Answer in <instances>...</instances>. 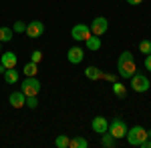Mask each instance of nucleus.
I'll use <instances>...</instances> for the list:
<instances>
[{"instance_id":"nucleus-1","label":"nucleus","mask_w":151,"mask_h":148,"mask_svg":"<svg viewBox=\"0 0 151 148\" xmlns=\"http://www.w3.org/2000/svg\"><path fill=\"white\" fill-rule=\"evenodd\" d=\"M117 70H119V76H121V78H131V76L137 72L135 58H133V54H131L129 50L121 52V56L117 60Z\"/></svg>"},{"instance_id":"nucleus-2","label":"nucleus","mask_w":151,"mask_h":148,"mask_svg":"<svg viewBox=\"0 0 151 148\" xmlns=\"http://www.w3.org/2000/svg\"><path fill=\"white\" fill-rule=\"evenodd\" d=\"M125 138H127V142L131 144V146H141L149 136H147V130H145V128H141V126H133V128H129V130H127Z\"/></svg>"},{"instance_id":"nucleus-3","label":"nucleus","mask_w":151,"mask_h":148,"mask_svg":"<svg viewBox=\"0 0 151 148\" xmlns=\"http://www.w3.org/2000/svg\"><path fill=\"white\" fill-rule=\"evenodd\" d=\"M20 90L26 94V96H36L38 92H40V82L36 76H26L22 80V84H20Z\"/></svg>"},{"instance_id":"nucleus-4","label":"nucleus","mask_w":151,"mask_h":148,"mask_svg":"<svg viewBox=\"0 0 151 148\" xmlns=\"http://www.w3.org/2000/svg\"><path fill=\"white\" fill-rule=\"evenodd\" d=\"M127 124H125V120H121V118H115L113 122H109V128H107V132L109 134H113V136L119 140V138H125L127 134Z\"/></svg>"},{"instance_id":"nucleus-5","label":"nucleus","mask_w":151,"mask_h":148,"mask_svg":"<svg viewBox=\"0 0 151 148\" xmlns=\"http://www.w3.org/2000/svg\"><path fill=\"white\" fill-rule=\"evenodd\" d=\"M151 86L149 78L145 76V74H139V72H135L133 76H131V88L135 92H147Z\"/></svg>"},{"instance_id":"nucleus-6","label":"nucleus","mask_w":151,"mask_h":148,"mask_svg":"<svg viewBox=\"0 0 151 148\" xmlns=\"http://www.w3.org/2000/svg\"><path fill=\"white\" fill-rule=\"evenodd\" d=\"M91 34H95V36H103L107 30H109V20L105 18V16H97L93 22H91Z\"/></svg>"},{"instance_id":"nucleus-7","label":"nucleus","mask_w":151,"mask_h":148,"mask_svg":"<svg viewBox=\"0 0 151 148\" xmlns=\"http://www.w3.org/2000/svg\"><path fill=\"white\" fill-rule=\"evenodd\" d=\"M70 36H73V40H77V42H85V40L91 36V28H89L87 24H77V26H73Z\"/></svg>"},{"instance_id":"nucleus-8","label":"nucleus","mask_w":151,"mask_h":148,"mask_svg":"<svg viewBox=\"0 0 151 148\" xmlns=\"http://www.w3.org/2000/svg\"><path fill=\"white\" fill-rule=\"evenodd\" d=\"M42 32H45V24L40 22V20H32V22L26 24V34L30 36V38H38Z\"/></svg>"},{"instance_id":"nucleus-9","label":"nucleus","mask_w":151,"mask_h":148,"mask_svg":"<svg viewBox=\"0 0 151 148\" xmlns=\"http://www.w3.org/2000/svg\"><path fill=\"white\" fill-rule=\"evenodd\" d=\"M83 58H85V52H83L81 46H73V48H69V52H67V60H69L70 64H81Z\"/></svg>"},{"instance_id":"nucleus-10","label":"nucleus","mask_w":151,"mask_h":148,"mask_svg":"<svg viewBox=\"0 0 151 148\" xmlns=\"http://www.w3.org/2000/svg\"><path fill=\"white\" fill-rule=\"evenodd\" d=\"M8 102H10L12 108H22V106H26V94L22 90L12 92L10 96H8Z\"/></svg>"},{"instance_id":"nucleus-11","label":"nucleus","mask_w":151,"mask_h":148,"mask_svg":"<svg viewBox=\"0 0 151 148\" xmlns=\"http://www.w3.org/2000/svg\"><path fill=\"white\" fill-rule=\"evenodd\" d=\"M91 128H93L97 134H103V132H107V128H109V122H107L105 116H95L93 122H91Z\"/></svg>"},{"instance_id":"nucleus-12","label":"nucleus","mask_w":151,"mask_h":148,"mask_svg":"<svg viewBox=\"0 0 151 148\" xmlns=\"http://www.w3.org/2000/svg\"><path fill=\"white\" fill-rule=\"evenodd\" d=\"M16 62H18V58L14 52H4L2 56H0V64L4 66V68H16Z\"/></svg>"},{"instance_id":"nucleus-13","label":"nucleus","mask_w":151,"mask_h":148,"mask_svg":"<svg viewBox=\"0 0 151 148\" xmlns=\"http://www.w3.org/2000/svg\"><path fill=\"white\" fill-rule=\"evenodd\" d=\"M85 44H87V48H89L91 52H97V50L101 48V38H99V36H95V34H91L87 40H85Z\"/></svg>"},{"instance_id":"nucleus-14","label":"nucleus","mask_w":151,"mask_h":148,"mask_svg":"<svg viewBox=\"0 0 151 148\" xmlns=\"http://www.w3.org/2000/svg\"><path fill=\"white\" fill-rule=\"evenodd\" d=\"M18 70L16 68H6V72H4V82L6 84H16L18 82Z\"/></svg>"},{"instance_id":"nucleus-15","label":"nucleus","mask_w":151,"mask_h":148,"mask_svg":"<svg viewBox=\"0 0 151 148\" xmlns=\"http://www.w3.org/2000/svg\"><path fill=\"white\" fill-rule=\"evenodd\" d=\"M115 144H117V138L113 136V134H109V132H103V134H101V146L113 148Z\"/></svg>"},{"instance_id":"nucleus-16","label":"nucleus","mask_w":151,"mask_h":148,"mask_svg":"<svg viewBox=\"0 0 151 148\" xmlns=\"http://www.w3.org/2000/svg\"><path fill=\"white\" fill-rule=\"evenodd\" d=\"M85 76L89 80H99V78H103V72L97 66H89V68H85Z\"/></svg>"},{"instance_id":"nucleus-17","label":"nucleus","mask_w":151,"mask_h":148,"mask_svg":"<svg viewBox=\"0 0 151 148\" xmlns=\"http://www.w3.org/2000/svg\"><path fill=\"white\" fill-rule=\"evenodd\" d=\"M14 30L12 28H6V26H0V42H10Z\"/></svg>"},{"instance_id":"nucleus-18","label":"nucleus","mask_w":151,"mask_h":148,"mask_svg":"<svg viewBox=\"0 0 151 148\" xmlns=\"http://www.w3.org/2000/svg\"><path fill=\"white\" fill-rule=\"evenodd\" d=\"M113 94H115L117 98H125V94H127L125 84H121V82H113Z\"/></svg>"},{"instance_id":"nucleus-19","label":"nucleus","mask_w":151,"mask_h":148,"mask_svg":"<svg viewBox=\"0 0 151 148\" xmlns=\"http://www.w3.org/2000/svg\"><path fill=\"white\" fill-rule=\"evenodd\" d=\"M69 144H70V140H69L67 134H58V136L55 138V146L57 148H69Z\"/></svg>"},{"instance_id":"nucleus-20","label":"nucleus","mask_w":151,"mask_h":148,"mask_svg":"<svg viewBox=\"0 0 151 148\" xmlns=\"http://www.w3.org/2000/svg\"><path fill=\"white\" fill-rule=\"evenodd\" d=\"M87 146H89V142H87L83 136L73 138V140H70V144H69V148H87Z\"/></svg>"},{"instance_id":"nucleus-21","label":"nucleus","mask_w":151,"mask_h":148,"mask_svg":"<svg viewBox=\"0 0 151 148\" xmlns=\"http://www.w3.org/2000/svg\"><path fill=\"white\" fill-rule=\"evenodd\" d=\"M36 72H38V66H36L35 62H28V64L24 66V74H26V76H36Z\"/></svg>"},{"instance_id":"nucleus-22","label":"nucleus","mask_w":151,"mask_h":148,"mask_svg":"<svg viewBox=\"0 0 151 148\" xmlns=\"http://www.w3.org/2000/svg\"><path fill=\"white\" fill-rule=\"evenodd\" d=\"M139 52H141V54H151V42H149V40L139 42Z\"/></svg>"},{"instance_id":"nucleus-23","label":"nucleus","mask_w":151,"mask_h":148,"mask_svg":"<svg viewBox=\"0 0 151 148\" xmlns=\"http://www.w3.org/2000/svg\"><path fill=\"white\" fill-rule=\"evenodd\" d=\"M12 30L16 32V34H20V32H26V22H20V20H16L14 26H12Z\"/></svg>"},{"instance_id":"nucleus-24","label":"nucleus","mask_w":151,"mask_h":148,"mask_svg":"<svg viewBox=\"0 0 151 148\" xmlns=\"http://www.w3.org/2000/svg\"><path fill=\"white\" fill-rule=\"evenodd\" d=\"M26 106L28 108H36L38 106V98L36 96H26Z\"/></svg>"},{"instance_id":"nucleus-25","label":"nucleus","mask_w":151,"mask_h":148,"mask_svg":"<svg viewBox=\"0 0 151 148\" xmlns=\"http://www.w3.org/2000/svg\"><path fill=\"white\" fill-rule=\"evenodd\" d=\"M40 60H42V52H40V50H35V52L30 54V62H35V64H38Z\"/></svg>"},{"instance_id":"nucleus-26","label":"nucleus","mask_w":151,"mask_h":148,"mask_svg":"<svg viewBox=\"0 0 151 148\" xmlns=\"http://www.w3.org/2000/svg\"><path fill=\"white\" fill-rule=\"evenodd\" d=\"M145 70H149V72H151V54L145 56Z\"/></svg>"},{"instance_id":"nucleus-27","label":"nucleus","mask_w":151,"mask_h":148,"mask_svg":"<svg viewBox=\"0 0 151 148\" xmlns=\"http://www.w3.org/2000/svg\"><path fill=\"white\" fill-rule=\"evenodd\" d=\"M103 78H107V80H111V82H115V76H113V74H103Z\"/></svg>"},{"instance_id":"nucleus-28","label":"nucleus","mask_w":151,"mask_h":148,"mask_svg":"<svg viewBox=\"0 0 151 148\" xmlns=\"http://www.w3.org/2000/svg\"><path fill=\"white\" fill-rule=\"evenodd\" d=\"M129 4H133V6H137V4H141V2H143V0H127Z\"/></svg>"},{"instance_id":"nucleus-29","label":"nucleus","mask_w":151,"mask_h":148,"mask_svg":"<svg viewBox=\"0 0 151 148\" xmlns=\"http://www.w3.org/2000/svg\"><path fill=\"white\" fill-rule=\"evenodd\" d=\"M4 72H6V68H4V66L0 64V74H4Z\"/></svg>"},{"instance_id":"nucleus-30","label":"nucleus","mask_w":151,"mask_h":148,"mask_svg":"<svg viewBox=\"0 0 151 148\" xmlns=\"http://www.w3.org/2000/svg\"><path fill=\"white\" fill-rule=\"evenodd\" d=\"M147 136H149V138H151V130H147Z\"/></svg>"},{"instance_id":"nucleus-31","label":"nucleus","mask_w":151,"mask_h":148,"mask_svg":"<svg viewBox=\"0 0 151 148\" xmlns=\"http://www.w3.org/2000/svg\"><path fill=\"white\" fill-rule=\"evenodd\" d=\"M0 46H2V42H0Z\"/></svg>"}]
</instances>
